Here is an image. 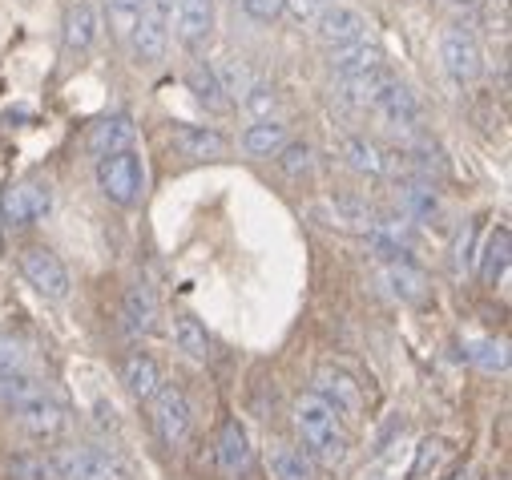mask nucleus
I'll return each instance as SVG.
<instances>
[{
  "mask_svg": "<svg viewBox=\"0 0 512 480\" xmlns=\"http://www.w3.org/2000/svg\"><path fill=\"white\" fill-rule=\"evenodd\" d=\"M295 432L303 440V452L315 464L343 468L351 460V432H347V424L315 392H307V396L295 400Z\"/></svg>",
  "mask_w": 512,
  "mask_h": 480,
  "instance_id": "1",
  "label": "nucleus"
},
{
  "mask_svg": "<svg viewBox=\"0 0 512 480\" xmlns=\"http://www.w3.org/2000/svg\"><path fill=\"white\" fill-rule=\"evenodd\" d=\"M45 460L53 480H130L125 464L101 448H57Z\"/></svg>",
  "mask_w": 512,
  "mask_h": 480,
  "instance_id": "2",
  "label": "nucleus"
},
{
  "mask_svg": "<svg viewBox=\"0 0 512 480\" xmlns=\"http://www.w3.org/2000/svg\"><path fill=\"white\" fill-rule=\"evenodd\" d=\"M97 186H101V194H105L113 206H134V202L142 198V190H146L142 158H138L134 150L97 158Z\"/></svg>",
  "mask_w": 512,
  "mask_h": 480,
  "instance_id": "3",
  "label": "nucleus"
},
{
  "mask_svg": "<svg viewBox=\"0 0 512 480\" xmlns=\"http://www.w3.org/2000/svg\"><path fill=\"white\" fill-rule=\"evenodd\" d=\"M130 49L138 65H158L170 49V0H142L138 25L130 33Z\"/></svg>",
  "mask_w": 512,
  "mask_h": 480,
  "instance_id": "4",
  "label": "nucleus"
},
{
  "mask_svg": "<svg viewBox=\"0 0 512 480\" xmlns=\"http://www.w3.org/2000/svg\"><path fill=\"white\" fill-rule=\"evenodd\" d=\"M150 420H154V432L166 448H186L190 436H194V412H190V400L162 384V392L150 400Z\"/></svg>",
  "mask_w": 512,
  "mask_h": 480,
  "instance_id": "5",
  "label": "nucleus"
},
{
  "mask_svg": "<svg viewBox=\"0 0 512 480\" xmlns=\"http://www.w3.org/2000/svg\"><path fill=\"white\" fill-rule=\"evenodd\" d=\"M17 267H21L25 283H29L37 295H45V299H53V303L69 299V271H65V263H61L49 247H25L21 259H17Z\"/></svg>",
  "mask_w": 512,
  "mask_h": 480,
  "instance_id": "6",
  "label": "nucleus"
},
{
  "mask_svg": "<svg viewBox=\"0 0 512 480\" xmlns=\"http://www.w3.org/2000/svg\"><path fill=\"white\" fill-rule=\"evenodd\" d=\"M49 210H53V186L45 178H25V182L9 186L5 198H0V214H5L9 226H33Z\"/></svg>",
  "mask_w": 512,
  "mask_h": 480,
  "instance_id": "7",
  "label": "nucleus"
},
{
  "mask_svg": "<svg viewBox=\"0 0 512 480\" xmlns=\"http://www.w3.org/2000/svg\"><path fill=\"white\" fill-rule=\"evenodd\" d=\"M311 384H315V396H319L339 420H359V416H363V384H359L351 372L327 364V368L315 372Z\"/></svg>",
  "mask_w": 512,
  "mask_h": 480,
  "instance_id": "8",
  "label": "nucleus"
},
{
  "mask_svg": "<svg viewBox=\"0 0 512 480\" xmlns=\"http://www.w3.org/2000/svg\"><path fill=\"white\" fill-rule=\"evenodd\" d=\"M13 412H17V428L37 444H53V440H61L69 432V408L61 400H53L49 392L29 400V404H21V408H13Z\"/></svg>",
  "mask_w": 512,
  "mask_h": 480,
  "instance_id": "9",
  "label": "nucleus"
},
{
  "mask_svg": "<svg viewBox=\"0 0 512 480\" xmlns=\"http://www.w3.org/2000/svg\"><path fill=\"white\" fill-rule=\"evenodd\" d=\"M440 61H444V69H448V77L456 85H472L480 77V69H484V53H480V45H476V37L468 29H444Z\"/></svg>",
  "mask_w": 512,
  "mask_h": 480,
  "instance_id": "10",
  "label": "nucleus"
},
{
  "mask_svg": "<svg viewBox=\"0 0 512 480\" xmlns=\"http://www.w3.org/2000/svg\"><path fill=\"white\" fill-rule=\"evenodd\" d=\"M170 29L186 49L206 45L214 29V5L210 0H170Z\"/></svg>",
  "mask_w": 512,
  "mask_h": 480,
  "instance_id": "11",
  "label": "nucleus"
},
{
  "mask_svg": "<svg viewBox=\"0 0 512 480\" xmlns=\"http://www.w3.org/2000/svg\"><path fill=\"white\" fill-rule=\"evenodd\" d=\"M311 25H315L319 45H327V49H339V45H351V41L367 37V21L351 5H327Z\"/></svg>",
  "mask_w": 512,
  "mask_h": 480,
  "instance_id": "12",
  "label": "nucleus"
},
{
  "mask_svg": "<svg viewBox=\"0 0 512 480\" xmlns=\"http://www.w3.org/2000/svg\"><path fill=\"white\" fill-rule=\"evenodd\" d=\"M214 460H218V472H222L226 480H238V476L250 472V464H254V448H250V436H246V428H242L238 420H226V424L218 428Z\"/></svg>",
  "mask_w": 512,
  "mask_h": 480,
  "instance_id": "13",
  "label": "nucleus"
},
{
  "mask_svg": "<svg viewBox=\"0 0 512 480\" xmlns=\"http://www.w3.org/2000/svg\"><path fill=\"white\" fill-rule=\"evenodd\" d=\"M311 218L331 226V230H351V234H367L375 214L367 202H351V198H327V202H315L311 206Z\"/></svg>",
  "mask_w": 512,
  "mask_h": 480,
  "instance_id": "14",
  "label": "nucleus"
},
{
  "mask_svg": "<svg viewBox=\"0 0 512 480\" xmlns=\"http://www.w3.org/2000/svg\"><path fill=\"white\" fill-rule=\"evenodd\" d=\"M138 142V130L130 117H101V122L89 126V138H85V150L93 158H109V154H125L134 150Z\"/></svg>",
  "mask_w": 512,
  "mask_h": 480,
  "instance_id": "15",
  "label": "nucleus"
},
{
  "mask_svg": "<svg viewBox=\"0 0 512 480\" xmlns=\"http://www.w3.org/2000/svg\"><path fill=\"white\" fill-rule=\"evenodd\" d=\"M121 384L130 388L134 400L150 404L162 392V368H158V359L146 355V351H130V355H125V364H121Z\"/></svg>",
  "mask_w": 512,
  "mask_h": 480,
  "instance_id": "16",
  "label": "nucleus"
},
{
  "mask_svg": "<svg viewBox=\"0 0 512 480\" xmlns=\"http://www.w3.org/2000/svg\"><path fill=\"white\" fill-rule=\"evenodd\" d=\"M371 109H375L388 126H400V130H412V126L420 122V113H424V109H420V97H416L408 85H400V81H392L388 89H383Z\"/></svg>",
  "mask_w": 512,
  "mask_h": 480,
  "instance_id": "17",
  "label": "nucleus"
},
{
  "mask_svg": "<svg viewBox=\"0 0 512 480\" xmlns=\"http://www.w3.org/2000/svg\"><path fill=\"white\" fill-rule=\"evenodd\" d=\"M158 295L146 287V283H134L121 299V319H125V331L130 335H154L158 331Z\"/></svg>",
  "mask_w": 512,
  "mask_h": 480,
  "instance_id": "18",
  "label": "nucleus"
},
{
  "mask_svg": "<svg viewBox=\"0 0 512 480\" xmlns=\"http://www.w3.org/2000/svg\"><path fill=\"white\" fill-rule=\"evenodd\" d=\"M101 37V17H97V5L93 0H77L65 13V49L69 53H89Z\"/></svg>",
  "mask_w": 512,
  "mask_h": 480,
  "instance_id": "19",
  "label": "nucleus"
},
{
  "mask_svg": "<svg viewBox=\"0 0 512 480\" xmlns=\"http://www.w3.org/2000/svg\"><path fill=\"white\" fill-rule=\"evenodd\" d=\"M375 65H383V49L375 45V41H351V45H339V49H331V69H335V77L339 81H347V77H359V73H367V69H375Z\"/></svg>",
  "mask_w": 512,
  "mask_h": 480,
  "instance_id": "20",
  "label": "nucleus"
},
{
  "mask_svg": "<svg viewBox=\"0 0 512 480\" xmlns=\"http://www.w3.org/2000/svg\"><path fill=\"white\" fill-rule=\"evenodd\" d=\"M170 142H174L178 154L198 158V162H202V158H222V154H226V138H222L218 130H210V126H174Z\"/></svg>",
  "mask_w": 512,
  "mask_h": 480,
  "instance_id": "21",
  "label": "nucleus"
},
{
  "mask_svg": "<svg viewBox=\"0 0 512 480\" xmlns=\"http://www.w3.org/2000/svg\"><path fill=\"white\" fill-rule=\"evenodd\" d=\"M267 468L275 480H315V460L303 448L283 444V440L267 448Z\"/></svg>",
  "mask_w": 512,
  "mask_h": 480,
  "instance_id": "22",
  "label": "nucleus"
},
{
  "mask_svg": "<svg viewBox=\"0 0 512 480\" xmlns=\"http://www.w3.org/2000/svg\"><path fill=\"white\" fill-rule=\"evenodd\" d=\"M383 279H388V287H392V295H396L400 303H424V299H428V279H424V271L412 267L408 259L388 263V267H383Z\"/></svg>",
  "mask_w": 512,
  "mask_h": 480,
  "instance_id": "23",
  "label": "nucleus"
},
{
  "mask_svg": "<svg viewBox=\"0 0 512 480\" xmlns=\"http://www.w3.org/2000/svg\"><path fill=\"white\" fill-rule=\"evenodd\" d=\"M283 146H287V126L279 122V117L254 122V126L242 134V150H246L250 158H275Z\"/></svg>",
  "mask_w": 512,
  "mask_h": 480,
  "instance_id": "24",
  "label": "nucleus"
},
{
  "mask_svg": "<svg viewBox=\"0 0 512 480\" xmlns=\"http://www.w3.org/2000/svg\"><path fill=\"white\" fill-rule=\"evenodd\" d=\"M392 81H396V77H392L388 65H375V69H367V73H359V77H347V81H343V97H347L351 105H359V109H371L375 97L388 89Z\"/></svg>",
  "mask_w": 512,
  "mask_h": 480,
  "instance_id": "25",
  "label": "nucleus"
},
{
  "mask_svg": "<svg viewBox=\"0 0 512 480\" xmlns=\"http://www.w3.org/2000/svg\"><path fill=\"white\" fill-rule=\"evenodd\" d=\"M214 69V77H218V85H222V93H226V101H242L246 97V89L259 81V73H254L242 57H222L218 65H210Z\"/></svg>",
  "mask_w": 512,
  "mask_h": 480,
  "instance_id": "26",
  "label": "nucleus"
},
{
  "mask_svg": "<svg viewBox=\"0 0 512 480\" xmlns=\"http://www.w3.org/2000/svg\"><path fill=\"white\" fill-rule=\"evenodd\" d=\"M186 85H190L194 101L206 105L210 113H226V109H230V101H226V93H222V85H218V77H214L210 65H194V69L186 73Z\"/></svg>",
  "mask_w": 512,
  "mask_h": 480,
  "instance_id": "27",
  "label": "nucleus"
},
{
  "mask_svg": "<svg viewBox=\"0 0 512 480\" xmlns=\"http://www.w3.org/2000/svg\"><path fill=\"white\" fill-rule=\"evenodd\" d=\"M174 343H178V351H186L190 359H210V355H214V343H210L206 327H202L194 315H178V319H174Z\"/></svg>",
  "mask_w": 512,
  "mask_h": 480,
  "instance_id": "28",
  "label": "nucleus"
},
{
  "mask_svg": "<svg viewBox=\"0 0 512 480\" xmlns=\"http://www.w3.org/2000/svg\"><path fill=\"white\" fill-rule=\"evenodd\" d=\"M37 396H45V384L33 372L21 368V372H5V376H0V404L21 408V404H29Z\"/></svg>",
  "mask_w": 512,
  "mask_h": 480,
  "instance_id": "29",
  "label": "nucleus"
},
{
  "mask_svg": "<svg viewBox=\"0 0 512 480\" xmlns=\"http://www.w3.org/2000/svg\"><path fill=\"white\" fill-rule=\"evenodd\" d=\"M400 190H404L400 198H404V214H408V218H420V222L440 218L444 206H440V194H436L428 182H404Z\"/></svg>",
  "mask_w": 512,
  "mask_h": 480,
  "instance_id": "30",
  "label": "nucleus"
},
{
  "mask_svg": "<svg viewBox=\"0 0 512 480\" xmlns=\"http://www.w3.org/2000/svg\"><path fill=\"white\" fill-rule=\"evenodd\" d=\"M343 158L351 162V170H359V174H371V178H379L383 170H388V162H383V154L367 142V138H347L343 142Z\"/></svg>",
  "mask_w": 512,
  "mask_h": 480,
  "instance_id": "31",
  "label": "nucleus"
},
{
  "mask_svg": "<svg viewBox=\"0 0 512 480\" xmlns=\"http://www.w3.org/2000/svg\"><path fill=\"white\" fill-rule=\"evenodd\" d=\"M238 105L254 117V122H267V117L275 113V105H279V93H275V85H267V81L259 77V81H254V85L246 89V97H242Z\"/></svg>",
  "mask_w": 512,
  "mask_h": 480,
  "instance_id": "32",
  "label": "nucleus"
},
{
  "mask_svg": "<svg viewBox=\"0 0 512 480\" xmlns=\"http://www.w3.org/2000/svg\"><path fill=\"white\" fill-rule=\"evenodd\" d=\"M504 271H508V230L500 226L488 238V251H484V283L496 287V279H504Z\"/></svg>",
  "mask_w": 512,
  "mask_h": 480,
  "instance_id": "33",
  "label": "nucleus"
},
{
  "mask_svg": "<svg viewBox=\"0 0 512 480\" xmlns=\"http://www.w3.org/2000/svg\"><path fill=\"white\" fill-rule=\"evenodd\" d=\"M138 13H142V0H105V17H109V29L117 37L130 41L134 25H138Z\"/></svg>",
  "mask_w": 512,
  "mask_h": 480,
  "instance_id": "34",
  "label": "nucleus"
},
{
  "mask_svg": "<svg viewBox=\"0 0 512 480\" xmlns=\"http://www.w3.org/2000/svg\"><path fill=\"white\" fill-rule=\"evenodd\" d=\"M464 355L472 359L476 368H484V372H504V368H508L504 347L492 343V339H472V343H464Z\"/></svg>",
  "mask_w": 512,
  "mask_h": 480,
  "instance_id": "35",
  "label": "nucleus"
},
{
  "mask_svg": "<svg viewBox=\"0 0 512 480\" xmlns=\"http://www.w3.org/2000/svg\"><path fill=\"white\" fill-rule=\"evenodd\" d=\"M279 166H283V174H291V178H303V174H311V146L307 142H287L279 154Z\"/></svg>",
  "mask_w": 512,
  "mask_h": 480,
  "instance_id": "36",
  "label": "nucleus"
},
{
  "mask_svg": "<svg viewBox=\"0 0 512 480\" xmlns=\"http://www.w3.org/2000/svg\"><path fill=\"white\" fill-rule=\"evenodd\" d=\"M25 364H29L25 343L13 339V335H0V376H5V372H21Z\"/></svg>",
  "mask_w": 512,
  "mask_h": 480,
  "instance_id": "37",
  "label": "nucleus"
},
{
  "mask_svg": "<svg viewBox=\"0 0 512 480\" xmlns=\"http://www.w3.org/2000/svg\"><path fill=\"white\" fill-rule=\"evenodd\" d=\"M444 456H448V444H444V440H424V444H420V452H416V468H412V476L436 472Z\"/></svg>",
  "mask_w": 512,
  "mask_h": 480,
  "instance_id": "38",
  "label": "nucleus"
},
{
  "mask_svg": "<svg viewBox=\"0 0 512 480\" xmlns=\"http://www.w3.org/2000/svg\"><path fill=\"white\" fill-rule=\"evenodd\" d=\"M323 9H327V0H283V13H287L295 25H311Z\"/></svg>",
  "mask_w": 512,
  "mask_h": 480,
  "instance_id": "39",
  "label": "nucleus"
},
{
  "mask_svg": "<svg viewBox=\"0 0 512 480\" xmlns=\"http://www.w3.org/2000/svg\"><path fill=\"white\" fill-rule=\"evenodd\" d=\"M242 13L250 21H275L283 13V0H242Z\"/></svg>",
  "mask_w": 512,
  "mask_h": 480,
  "instance_id": "40",
  "label": "nucleus"
},
{
  "mask_svg": "<svg viewBox=\"0 0 512 480\" xmlns=\"http://www.w3.org/2000/svg\"><path fill=\"white\" fill-rule=\"evenodd\" d=\"M472 263H476V226H464L460 243H456V267H460V271H468Z\"/></svg>",
  "mask_w": 512,
  "mask_h": 480,
  "instance_id": "41",
  "label": "nucleus"
},
{
  "mask_svg": "<svg viewBox=\"0 0 512 480\" xmlns=\"http://www.w3.org/2000/svg\"><path fill=\"white\" fill-rule=\"evenodd\" d=\"M448 480H472V476H468V472H452Z\"/></svg>",
  "mask_w": 512,
  "mask_h": 480,
  "instance_id": "42",
  "label": "nucleus"
},
{
  "mask_svg": "<svg viewBox=\"0 0 512 480\" xmlns=\"http://www.w3.org/2000/svg\"><path fill=\"white\" fill-rule=\"evenodd\" d=\"M375 480H383V476H375Z\"/></svg>",
  "mask_w": 512,
  "mask_h": 480,
  "instance_id": "43",
  "label": "nucleus"
}]
</instances>
